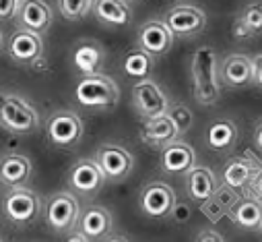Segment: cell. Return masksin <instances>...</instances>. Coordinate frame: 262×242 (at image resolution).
Masks as SVG:
<instances>
[{
    "label": "cell",
    "mask_w": 262,
    "mask_h": 242,
    "mask_svg": "<svg viewBox=\"0 0 262 242\" xmlns=\"http://www.w3.org/2000/svg\"><path fill=\"white\" fill-rule=\"evenodd\" d=\"M95 162L99 164V168L103 170L107 180H124L130 176L135 168V157L126 147L116 145V143H105L101 147H97L95 151Z\"/></svg>",
    "instance_id": "9"
},
{
    "label": "cell",
    "mask_w": 262,
    "mask_h": 242,
    "mask_svg": "<svg viewBox=\"0 0 262 242\" xmlns=\"http://www.w3.org/2000/svg\"><path fill=\"white\" fill-rule=\"evenodd\" d=\"M254 141H256V145H258V149L262 151V123L256 127V133H254Z\"/></svg>",
    "instance_id": "37"
},
{
    "label": "cell",
    "mask_w": 262,
    "mask_h": 242,
    "mask_svg": "<svg viewBox=\"0 0 262 242\" xmlns=\"http://www.w3.org/2000/svg\"><path fill=\"white\" fill-rule=\"evenodd\" d=\"M219 69H217V52L211 46L196 48L192 56V83L194 97L203 106H213L219 102Z\"/></svg>",
    "instance_id": "1"
},
{
    "label": "cell",
    "mask_w": 262,
    "mask_h": 242,
    "mask_svg": "<svg viewBox=\"0 0 262 242\" xmlns=\"http://www.w3.org/2000/svg\"><path fill=\"white\" fill-rule=\"evenodd\" d=\"M67 242H91L81 230H73L71 234H69V238H67Z\"/></svg>",
    "instance_id": "36"
},
{
    "label": "cell",
    "mask_w": 262,
    "mask_h": 242,
    "mask_svg": "<svg viewBox=\"0 0 262 242\" xmlns=\"http://www.w3.org/2000/svg\"><path fill=\"white\" fill-rule=\"evenodd\" d=\"M178 137H180V131L169 114L145 120V125L141 129V139L153 147H165V145L173 143Z\"/></svg>",
    "instance_id": "19"
},
{
    "label": "cell",
    "mask_w": 262,
    "mask_h": 242,
    "mask_svg": "<svg viewBox=\"0 0 262 242\" xmlns=\"http://www.w3.org/2000/svg\"><path fill=\"white\" fill-rule=\"evenodd\" d=\"M229 217L242 230H260L262 228V201L254 195L239 199V203L233 207Z\"/></svg>",
    "instance_id": "25"
},
{
    "label": "cell",
    "mask_w": 262,
    "mask_h": 242,
    "mask_svg": "<svg viewBox=\"0 0 262 242\" xmlns=\"http://www.w3.org/2000/svg\"><path fill=\"white\" fill-rule=\"evenodd\" d=\"M196 166V151L192 145L176 139L161 151V170L171 176H186Z\"/></svg>",
    "instance_id": "16"
},
{
    "label": "cell",
    "mask_w": 262,
    "mask_h": 242,
    "mask_svg": "<svg viewBox=\"0 0 262 242\" xmlns=\"http://www.w3.org/2000/svg\"><path fill=\"white\" fill-rule=\"evenodd\" d=\"M167 114L171 116V120L176 123L180 135H184L186 131H190V127H192V123H194V116H192V110H190L186 104H180V102L171 104Z\"/></svg>",
    "instance_id": "30"
},
{
    "label": "cell",
    "mask_w": 262,
    "mask_h": 242,
    "mask_svg": "<svg viewBox=\"0 0 262 242\" xmlns=\"http://www.w3.org/2000/svg\"><path fill=\"white\" fill-rule=\"evenodd\" d=\"M43 217L54 232L67 234L77 230L81 219V205L73 193H56L48 199Z\"/></svg>",
    "instance_id": "5"
},
{
    "label": "cell",
    "mask_w": 262,
    "mask_h": 242,
    "mask_svg": "<svg viewBox=\"0 0 262 242\" xmlns=\"http://www.w3.org/2000/svg\"><path fill=\"white\" fill-rule=\"evenodd\" d=\"M171 215H176L178 221L188 219V217H190V207H188V205H176L173 211H171Z\"/></svg>",
    "instance_id": "35"
},
{
    "label": "cell",
    "mask_w": 262,
    "mask_h": 242,
    "mask_svg": "<svg viewBox=\"0 0 262 242\" xmlns=\"http://www.w3.org/2000/svg\"><path fill=\"white\" fill-rule=\"evenodd\" d=\"M73 63H75L77 71H81L83 75L99 73V69L103 65V48L91 39L81 42L73 52Z\"/></svg>",
    "instance_id": "26"
},
{
    "label": "cell",
    "mask_w": 262,
    "mask_h": 242,
    "mask_svg": "<svg viewBox=\"0 0 262 242\" xmlns=\"http://www.w3.org/2000/svg\"><path fill=\"white\" fill-rule=\"evenodd\" d=\"M194 242H225V238L217 232V230H201L199 234H196Z\"/></svg>",
    "instance_id": "32"
},
{
    "label": "cell",
    "mask_w": 262,
    "mask_h": 242,
    "mask_svg": "<svg viewBox=\"0 0 262 242\" xmlns=\"http://www.w3.org/2000/svg\"><path fill=\"white\" fill-rule=\"evenodd\" d=\"M237 137H239L237 125L227 118L215 120L207 129V145H209V149L219 151V153L233 149L237 145Z\"/></svg>",
    "instance_id": "24"
},
{
    "label": "cell",
    "mask_w": 262,
    "mask_h": 242,
    "mask_svg": "<svg viewBox=\"0 0 262 242\" xmlns=\"http://www.w3.org/2000/svg\"><path fill=\"white\" fill-rule=\"evenodd\" d=\"M93 3L95 0H58V9L64 19L79 21L89 15V11L93 9Z\"/></svg>",
    "instance_id": "29"
},
{
    "label": "cell",
    "mask_w": 262,
    "mask_h": 242,
    "mask_svg": "<svg viewBox=\"0 0 262 242\" xmlns=\"http://www.w3.org/2000/svg\"><path fill=\"white\" fill-rule=\"evenodd\" d=\"M133 106L145 120H151V118H159V116L167 114L171 104H169L167 95L163 93V89L155 81L143 79V81L135 83V87H133Z\"/></svg>",
    "instance_id": "7"
},
{
    "label": "cell",
    "mask_w": 262,
    "mask_h": 242,
    "mask_svg": "<svg viewBox=\"0 0 262 242\" xmlns=\"http://www.w3.org/2000/svg\"><path fill=\"white\" fill-rule=\"evenodd\" d=\"M0 242H3V240H0Z\"/></svg>",
    "instance_id": "40"
},
{
    "label": "cell",
    "mask_w": 262,
    "mask_h": 242,
    "mask_svg": "<svg viewBox=\"0 0 262 242\" xmlns=\"http://www.w3.org/2000/svg\"><path fill=\"white\" fill-rule=\"evenodd\" d=\"M254 83L262 87V54L254 56Z\"/></svg>",
    "instance_id": "34"
},
{
    "label": "cell",
    "mask_w": 262,
    "mask_h": 242,
    "mask_svg": "<svg viewBox=\"0 0 262 242\" xmlns=\"http://www.w3.org/2000/svg\"><path fill=\"white\" fill-rule=\"evenodd\" d=\"M153 58L147 50L143 48H137V50H130L126 56H124V63H122V71L133 77V79H149L151 71H153Z\"/></svg>",
    "instance_id": "27"
},
{
    "label": "cell",
    "mask_w": 262,
    "mask_h": 242,
    "mask_svg": "<svg viewBox=\"0 0 262 242\" xmlns=\"http://www.w3.org/2000/svg\"><path fill=\"white\" fill-rule=\"evenodd\" d=\"M75 97L85 108L110 110L120 102V87L112 77L93 73V75H85L77 83Z\"/></svg>",
    "instance_id": "2"
},
{
    "label": "cell",
    "mask_w": 262,
    "mask_h": 242,
    "mask_svg": "<svg viewBox=\"0 0 262 242\" xmlns=\"http://www.w3.org/2000/svg\"><path fill=\"white\" fill-rule=\"evenodd\" d=\"M105 180L107 178L95 159H79L69 170V187L81 197H95L103 189Z\"/></svg>",
    "instance_id": "10"
},
{
    "label": "cell",
    "mask_w": 262,
    "mask_h": 242,
    "mask_svg": "<svg viewBox=\"0 0 262 242\" xmlns=\"http://www.w3.org/2000/svg\"><path fill=\"white\" fill-rule=\"evenodd\" d=\"M239 199H242V191H235L221 183V187L217 189L213 199L207 201L205 205H207V209H217V217H223L233 211V207L239 203Z\"/></svg>",
    "instance_id": "28"
},
{
    "label": "cell",
    "mask_w": 262,
    "mask_h": 242,
    "mask_svg": "<svg viewBox=\"0 0 262 242\" xmlns=\"http://www.w3.org/2000/svg\"><path fill=\"white\" fill-rule=\"evenodd\" d=\"M0 127L15 135H31L39 129V114L21 95H0Z\"/></svg>",
    "instance_id": "3"
},
{
    "label": "cell",
    "mask_w": 262,
    "mask_h": 242,
    "mask_svg": "<svg viewBox=\"0 0 262 242\" xmlns=\"http://www.w3.org/2000/svg\"><path fill=\"white\" fill-rule=\"evenodd\" d=\"M93 15L110 27H126L133 21V11L126 0H95Z\"/></svg>",
    "instance_id": "22"
},
{
    "label": "cell",
    "mask_w": 262,
    "mask_h": 242,
    "mask_svg": "<svg viewBox=\"0 0 262 242\" xmlns=\"http://www.w3.org/2000/svg\"><path fill=\"white\" fill-rule=\"evenodd\" d=\"M260 230H262V228H260Z\"/></svg>",
    "instance_id": "41"
},
{
    "label": "cell",
    "mask_w": 262,
    "mask_h": 242,
    "mask_svg": "<svg viewBox=\"0 0 262 242\" xmlns=\"http://www.w3.org/2000/svg\"><path fill=\"white\" fill-rule=\"evenodd\" d=\"M0 46H3V33H0Z\"/></svg>",
    "instance_id": "39"
},
{
    "label": "cell",
    "mask_w": 262,
    "mask_h": 242,
    "mask_svg": "<svg viewBox=\"0 0 262 242\" xmlns=\"http://www.w3.org/2000/svg\"><path fill=\"white\" fill-rule=\"evenodd\" d=\"M260 170H262V166H258L250 153L244 157H233L225 164V168L221 172V183L244 193L250 189V185L254 183V178L258 176Z\"/></svg>",
    "instance_id": "14"
},
{
    "label": "cell",
    "mask_w": 262,
    "mask_h": 242,
    "mask_svg": "<svg viewBox=\"0 0 262 242\" xmlns=\"http://www.w3.org/2000/svg\"><path fill=\"white\" fill-rule=\"evenodd\" d=\"M9 56L15 63L21 65H33L43 56V42L39 33L29 29H19L9 39Z\"/></svg>",
    "instance_id": "15"
},
{
    "label": "cell",
    "mask_w": 262,
    "mask_h": 242,
    "mask_svg": "<svg viewBox=\"0 0 262 242\" xmlns=\"http://www.w3.org/2000/svg\"><path fill=\"white\" fill-rule=\"evenodd\" d=\"M165 23L176 37H194L207 27V15L194 5H176L167 11Z\"/></svg>",
    "instance_id": "11"
},
{
    "label": "cell",
    "mask_w": 262,
    "mask_h": 242,
    "mask_svg": "<svg viewBox=\"0 0 262 242\" xmlns=\"http://www.w3.org/2000/svg\"><path fill=\"white\" fill-rule=\"evenodd\" d=\"M21 3H23V0H0V21L13 19L19 13Z\"/></svg>",
    "instance_id": "31"
},
{
    "label": "cell",
    "mask_w": 262,
    "mask_h": 242,
    "mask_svg": "<svg viewBox=\"0 0 262 242\" xmlns=\"http://www.w3.org/2000/svg\"><path fill=\"white\" fill-rule=\"evenodd\" d=\"M233 37L235 39H252L262 35V3L246 5L233 21Z\"/></svg>",
    "instance_id": "23"
},
{
    "label": "cell",
    "mask_w": 262,
    "mask_h": 242,
    "mask_svg": "<svg viewBox=\"0 0 262 242\" xmlns=\"http://www.w3.org/2000/svg\"><path fill=\"white\" fill-rule=\"evenodd\" d=\"M31 159L21 153H5L0 157V183L5 187H23L31 176Z\"/></svg>",
    "instance_id": "20"
},
{
    "label": "cell",
    "mask_w": 262,
    "mask_h": 242,
    "mask_svg": "<svg viewBox=\"0 0 262 242\" xmlns=\"http://www.w3.org/2000/svg\"><path fill=\"white\" fill-rule=\"evenodd\" d=\"M17 17L23 29H29L35 33H43L52 25V9L43 0H23Z\"/></svg>",
    "instance_id": "21"
},
{
    "label": "cell",
    "mask_w": 262,
    "mask_h": 242,
    "mask_svg": "<svg viewBox=\"0 0 262 242\" xmlns=\"http://www.w3.org/2000/svg\"><path fill=\"white\" fill-rule=\"evenodd\" d=\"M3 213L13 226H29L39 217L41 201L27 187H13L3 199Z\"/></svg>",
    "instance_id": "4"
},
{
    "label": "cell",
    "mask_w": 262,
    "mask_h": 242,
    "mask_svg": "<svg viewBox=\"0 0 262 242\" xmlns=\"http://www.w3.org/2000/svg\"><path fill=\"white\" fill-rule=\"evenodd\" d=\"M137 39H139V48L147 50L151 56L157 58V56H163L171 50L176 35L165 21L153 19V21H147L141 25Z\"/></svg>",
    "instance_id": "12"
},
{
    "label": "cell",
    "mask_w": 262,
    "mask_h": 242,
    "mask_svg": "<svg viewBox=\"0 0 262 242\" xmlns=\"http://www.w3.org/2000/svg\"><path fill=\"white\" fill-rule=\"evenodd\" d=\"M139 205L147 217H153V219L167 217V215H171L173 207L178 205L176 191L167 183L155 180V183H149L143 187L141 197H139Z\"/></svg>",
    "instance_id": "8"
},
{
    "label": "cell",
    "mask_w": 262,
    "mask_h": 242,
    "mask_svg": "<svg viewBox=\"0 0 262 242\" xmlns=\"http://www.w3.org/2000/svg\"><path fill=\"white\" fill-rule=\"evenodd\" d=\"M217 189H219L217 176L207 166H194L186 174V193H188V197L194 203L205 205L207 201L213 199V195L217 193Z\"/></svg>",
    "instance_id": "17"
},
{
    "label": "cell",
    "mask_w": 262,
    "mask_h": 242,
    "mask_svg": "<svg viewBox=\"0 0 262 242\" xmlns=\"http://www.w3.org/2000/svg\"><path fill=\"white\" fill-rule=\"evenodd\" d=\"M77 230H81L91 242H99L112 232V213L103 205H89L81 211V219Z\"/></svg>",
    "instance_id": "18"
},
{
    "label": "cell",
    "mask_w": 262,
    "mask_h": 242,
    "mask_svg": "<svg viewBox=\"0 0 262 242\" xmlns=\"http://www.w3.org/2000/svg\"><path fill=\"white\" fill-rule=\"evenodd\" d=\"M248 191H250L254 197H258V199L262 201V170L258 172V176L254 178V183L250 185V189H248Z\"/></svg>",
    "instance_id": "33"
},
{
    "label": "cell",
    "mask_w": 262,
    "mask_h": 242,
    "mask_svg": "<svg viewBox=\"0 0 262 242\" xmlns=\"http://www.w3.org/2000/svg\"><path fill=\"white\" fill-rule=\"evenodd\" d=\"M103 242H130L126 236H122V234H114V236H107V238H103Z\"/></svg>",
    "instance_id": "38"
},
{
    "label": "cell",
    "mask_w": 262,
    "mask_h": 242,
    "mask_svg": "<svg viewBox=\"0 0 262 242\" xmlns=\"http://www.w3.org/2000/svg\"><path fill=\"white\" fill-rule=\"evenodd\" d=\"M219 79L227 87H244L254 83V58L246 54H227L219 65Z\"/></svg>",
    "instance_id": "13"
},
{
    "label": "cell",
    "mask_w": 262,
    "mask_h": 242,
    "mask_svg": "<svg viewBox=\"0 0 262 242\" xmlns=\"http://www.w3.org/2000/svg\"><path fill=\"white\" fill-rule=\"evenodd\" d=\"M85 125L77 112L58 110L46 123V135L52 145L56 147H75L83 139Z\"/></svg>",
    "instance_id": "6"
}]
</instances>
